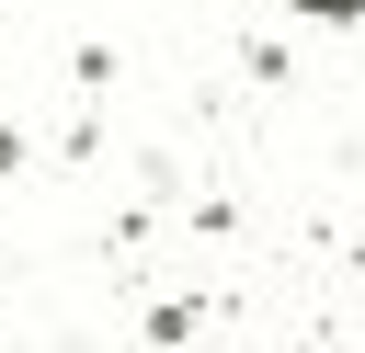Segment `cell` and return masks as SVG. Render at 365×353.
Segmentation results:
<instances>
[{
  "label": "cell",
  "instance_id": "cell-1",
  "mask_svg": "<svg viewBox=\"0 0 365 353\" xmlns=\"http://www.w3.org/2000/svg\"><path fill=\"white\" fill-rule=\"evenodd\" d=\"M297 11H319V23H354V11H365V0H297Z\"/></svg>",
  "mask_w": 365,
  "mask_h": 353
}]
</instances>
